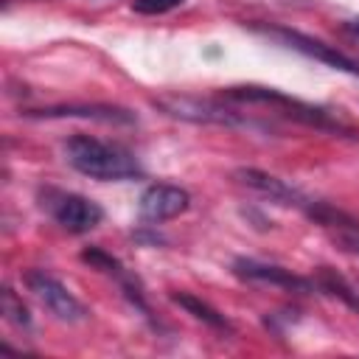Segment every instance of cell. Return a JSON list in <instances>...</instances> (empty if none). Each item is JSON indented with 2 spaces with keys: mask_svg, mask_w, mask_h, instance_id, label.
Listing matches in <instances>:
<instances>
[{
  "mask_svg": "<svg viewBox=\"0 0 359 359\" xmlns=\"http://www.w3.org/2000/svg\"><path fill=\"white\" fill-rule=\"evenodd\" d=\"M65 160L84 177L115 182V180H135L143 177L137 157L123 149L121 143H109L93 135H73L65 143Z\"/></svg>",
  "mask_w": 359,
  "mask_h": 359,
  "instance_id": "6da1fadb",
  "label": "cell"
},
{
  "mask_svg": "<svg viewBox=\"0 0 359 359\" xmlns=\"http://www.w3.org/2000/svg\"><path fill=\"white\" fill-rule=\"evenodd\" d=\"M224 98L230 101H238V104H269L275 107L278 112H283L286 118L292 121H300L306 126H314V129H325V132H342L345 126L339 121H334L323 107H314V104H306L300 98H292L280 90H272V87H255V84H247V87H227L224 90Z\"/></svg>",
  "mask_w": 359,
  "mask_h": 359,
  "instance_id": "7a4b0ae2",
  "label": "cell"
},
{
  "mask_svg": "<svg viewBox=\"0 0 359 359\" xmlns=\"http://www.w3.org/2000/svg\"><path fill=\"white\" fill-rule=\"evenodd\" d=\"M39 202L50 213V219L67 233H90L104 222V208L90 196H81L73 191L45 188L39 191Z\"/></svg>",
  "mask_w": 359,
  "mask_h": 359,
  "instance_id": "3957f363",
  "label": "cell"
},
{
  "mask_svg": "<svg viewBox=\"0 0 359 359\" xmlns=\"http://www.w3.org/2000/svg\"><path fill=\"white\" fill-rule=\"evenodd\" d=\"M252 31H258V34H264V36H269V39H275V42H280V45H286V48H292L309 59H317L334 70H342V73L359 79V62H353L348 53L337 50L334 45H328L323 39H314V36L294 31V28H286V25H252Z\"/></svg>",
  "mask_w": 359,
  "mask_h": 359,
  "instance_id": "277c9868",
  "label": "cell"
},
{
  "mask_svg": "<svg viewBox=\"0 0 359 359\" xmlns=\"http://www.w3.org/2000/svg\"><path fill=\"white\" fill-rule=\"evenodd\" d=\"M22 283L28 286V292L62 323H84L87 320V306L53 275H48L45 269H28L22 275Z\"/></svg>",
  "mask_w": 359,
  "mask_h": 359,
  "instance_id": "5b68a950",
  "label": "cell"
},
{
  "mask_svg": "<svg viewBox=\"0 0 359 359\" xmlns=\"http://www.w3.org/2000/svg\"><path fill=\"white\" fill-rule=\"evenodd\" d=\"M165 115L194 121V123H219V126H252V121L241 118L236 109H227L210 98H191V95H165L154 101Z\"/></svg>",
  "mask_w": 359,
  "mask_h": 359,
  "instance_id": "8992f818",
  "label": "cell"
},
{
  "mask_svg": "<svg viewBox=\"0 0 359 359\" xmlns=\"http://www.w3.org/2000/svg\"><path fill=\"white\" fill-rule=\"evenodd\" d=\"M233 275L241 278V280H250V283H272V286H280V289H289V292H311L314 289V280H309L303 275H294L286 266L255 261V258H236L233 261Z\"/></svg>",
  "mask_w": 359,
  "mask_h": 359,
  "instance_id": "52a82bcc",
  "label": "cell"
},
{
  "mask_svg": "<svg viewBox=\"0 0 359 359\" xmlns=\"http://www.w3.org/2000/svg\"><path fill=\"white\" fill-rule=\"evenodd\" d=\"M188 205H191V194L168 182H154L140 194V216L149 222H168L185 213Z\"/></svg>",
  "mask_w": 359,
  "mask_h": 359,
  "instance_id": "ba28073f",
  "label": "cell"
},
{
  "mask_svg": "<svg viewBox=\"0 0 359 359\" xmlns=\"http://www.w3.org/2000/svg\"><path fill=\"white\" fill-rule=\"evenodd\" d=\"M28 118H93V121H107V123H132V112L121 109V107H76V104H65V107H42V109H28Z\"/></svg>",
  "mask_w": 359,
  "mask_h": 359,
  "instance_id": "9c48e42d",
  "label": "cell"
},
{
  "mask_svg": "<svg viewBox=\"0 0 359 359\" xmlns=\"http://www.w3.org/2000/svg\"><path fill=\"white\" fill-rule=\"evenodd\" d=\"M171 300H174L177 306H182L188 314H194L196 320H202L205 325H210V328H216V331H233V323H230L222 311H216L213 306H208L205 300H199V297H194V294H188V292H174Z\"/></svg>",
  "mask_w": 359,
  "mask_h": 359,
  "instance_id": "30bf717a",
  "label": "cell"
},
{
  "mask_svg": "<svg viewBox=\"0 0 359 359\" xmlns=\"http://www.w3.org/2000/svg\"><path fill=\"white\" fill-rule=\"evenodd\" d=\"M317 283L325 289V292H331L334 297H342L351 309H356L359 311V292L342 278V275H337L334 269H328V266H323L320 269V275H317Z\"/></svg>",
  "mask_w": 359,
  "mask_h": 359,
  "instance_id": "8fae6325",
  "label": "cell"
},
{
  "mask_svg": "<svg viewBox=\"0 0 359 359\" xmlns=\"http://www.w3.org/2000/svg\"><path fill=\"white\" fill-rule=\"evenodd\" d=\"M3 317L17 328H31V314H28V309L22 306V300L17 297V292L11 286L3 289Z\"/></svg>",
  "mask_w": 359,
  "mask_h": 359,
  "instance_id": "7c38bea8",
  "label": "cell"
},
{
  "mask_svg": "<svg viewBox=\"0 0 359 359\" xmlns=\"http://www.w3.org/2000/svg\"><path fill=\"white\" fill-rule=\"evenodd\" d=\"M185 0H132V8L137 14H165V11H174L180 8Z\"/></svg>",
  "mask_w": 359,
  "mask_h": 359,
  "instance_id": "4fadbf2b",
  "label": "cell"
},
{
  "mask_svg": "<svg viewBox=\"0 0 359 359\" xmlns=\"http://www.w3.org/2000/svg\"><path fill=\"white\" fill-rule=\"evenodd\" d=\"M342 31H345V34H351L353 39H359V17H356V20H348V22L342 25Z\"/></svg>",
  "mask_w": 359,
  "mask_h": 359,
  "instance_id": "5bb4252c",
  "label": "cell"
},
{
  "mask_svg": "<svg viewBox=\"0 0 359 359\" xmlns=\"http://www.w3.org/2000/svg\"><path fill=\"white\" fill-rule=\"evenodd\" d=\"M351 244H353V250H356V252H359V241H351Z\"/></svg>",
  "mask_w": 359,
  "mask_h": 359,
  "instance_id": "9a60e30c",
  "label": "cell"
}]
</instances>
